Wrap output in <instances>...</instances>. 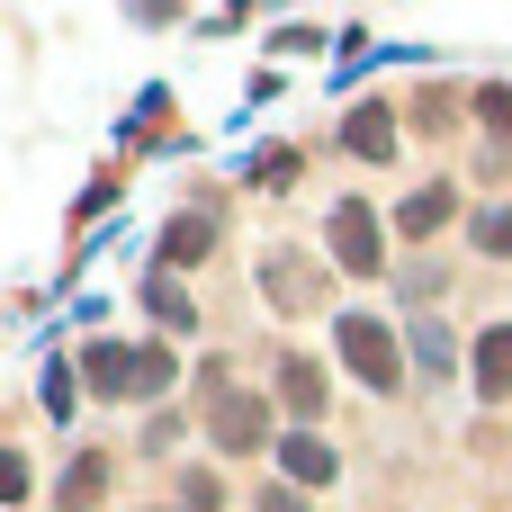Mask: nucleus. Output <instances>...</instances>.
<instances>
[{"label": "nucleus", "instance_id": "8", "mask_svg": "<svg viewBox=\"0 0 512 512\" xmlns=\"http://www.w3.org/2000/svg\"><path fill=\"white\" fill-rule=\"evenodd\" d=\"M261 279H270V297H279V306H315V297H324V279H315L297 252H270V261H261Z\"/></svg>", "mask_w": 512, "mask_h": 512}, {"label": "nucleus", "instance_id": "2", "mask_svg": "<svg viewBox=\"0 0 512 512\" xmlns=\"http://www.w3.org/2000/svg\"><path fill=\"white\" fill-rule=\"evenodd\" d=\"M333 270H351V279L387 270V243H378V216H369L360 198H342V207H333Z\"/></svg>", "mask_w": 512, "mask_h": 512}, {"label": "nucleus", "instance_id": "17", "mask_svg": "<svg viewBox=\"0 0 512 512\" xmlns=\"http://www.w3.org/2000/svg\"><path fill=\"white\" fill-rule=\"evenodd\" d=\"M18 495H27V459H18V450H0V504H18Z\"/></svg>", "mask_w": 512, "mask_h": 512}, {"label": "nucleus", "instance_id": "16", "mask_svg": "<svg viewBox=\"0 0 512 512\" xmlns=\"http://www.w3.org/2000/svg\"><path fill=\"white\" fill-rule=\"evenodd\" d=\"M162 387H171V351L153 342V351H144V387H135V396H162Z\"/></svg>", "mask_w": 512, "mask_h": 512}, {"label": "nucleus", "instance_id": "15", "mask_svg": "<svg viewBox=\"0 0 512 512\" xmlns=\"http://www.w3.org/2000/svg\"><path fill=\"white\" fill-rule=\"evenodd\" d=\"M477 243H486V252H512V207H486V216H477Z\"/></svg>", "mask_w": 512, "mask_h": 512}, {"label": "nucleus", "instance_id": "3", "mask_svg": "<svg viewBox=\"0 0 512 512\" xmlns=\"http://www.w3.org/2000/svg\"><path fill=\"white\" fill-rule=\"evenodd\" d=\"M207 432H216V450H234V459H243V450H261V441H270V405L225 387V396H216V414H207Z\"/></svg>", "mask_w": 512, "mask_h": 512}, {"label": "nucleus", "instance_id": "11", "mask_svg": "<svg viewBox=\"0 0 512 512\" xmlns=\"http://www.w3.org/2000/svg\"><path fill=\"white\" fill-rule=\"evenodd\" d=\"M450 216H459V198H450V189H414V198H405V207H396V225H405V234H414V243H423V234H441V225H450Z\"/></svg>", "mask_w": 512, "mask_h": 512}, {"label": "nucleus", "instance_id": "20", "mask_svg": "<svg viewBox=\"0 0 512 512\" xmlns=\"http://www.w3.org/2000/svg\"><path fill=\"white\" fill-rule=\"evenodd\" d=\"M477 108H486L495 126H512V90H477Z\"/></svg>", "mask_w": 512, "mask_h": 512}, {"label": "nucleus", "instance_id": "18", "mask_svg": "<svg viewBox=\"0 0 512 512\" xmlns=\"http://www.w3.org/2000/svg\"><path fill=\"white\" fill-rule=\"evenodd\" d=\"M252 180H270V189H279V180H297V153H261V162H252Z\"/></svg>", "mask_w": 512, "mask_h": 512}, {"label": "nucleus", "instance_id": "10", "mask_svg": "<svg viewBox=\"0 0 512 512\" xmlns=\"http://www.w3.org/2000/svg\"><path fill=\"white\" fill-rule=\"evenodd\" d=\"M342 144H351L360 162H387V153H396V126H387V108H378V99H369V108H351Z\"/></svg>", "mask_w": 512, "mask_h": 512}, {"label": "nucleus", "instance_id": "7", "mask_svg": "<svg viewBox=\"0 0 512 512\" xmlns=\"http://www.w3.org/2000/svg\"><path fill=\"white\" fill-rule=\"evenodd\" d=\"M477 396H486V405H495V396H512V324L477 333Z\"/></svg>", "mask_w": 512, "mask_h": 512}, {"label": "nucleus", "instance_id": "13", "mask_svg": "<svg viewBox=\"0 0 512 512\" xmlns=\"http://www.w3.org/2000/svg\"><path fill=\"white\" fill-rule=\"evenodd\" d=\"M108 495V459H72V477H63V512H90Z\"/></svg>", "mask_w": 512, "mask_h": 512}, {"label": "nucleus", "instance_id": "19", "mask_svg": "<svg viewBox=\"0 0 512 512\" xmlns=\"http://www.w3.org/2000/svg\"><path fill=\"white\" fill-rule=\"evenodd\" d=\"M180 504H189V512H216L225 495H216V477H189V486H180Z\"/></svg>", "mask_w": 512, "mask_h": 512}, {"label": "nucleus", "instance_id": "21", "mask_svg": "<svg viewBox=\"0 0 512 512\" xmlns=\"http://www.w3.org/2000/svg\"><path fill=\"white\" fill-rule=\"evenodd\" d=\"M261 512H306V504H297L288 486H270V495H261Z\"/></svg>", "mask_w": 512, "mask_h": 512}, {"label": "nucleus", "instance_id": "9", "mask_svg": "<svg viewBox=\"0 0 512 512\" xmlns=\"http://www.w3.org/2000/svg\"><path fill=\"white\" fill-rule=\"evenodd\" d=\"M279 405H288L297 423H315V414H324V369H315V360H279Z\"/></svg>", "mask_w": 512, "mask_h": 512}, {"label": "nucleus", "instance_id": "4", "mask_svg": "<svg viewBox=\"0 0 512 512\" xmlns=\"http://www.w3.org/2000/svg\"><path fill=\"white\" fill-rule=\"evenodd\" d=\"M81 369H90V387H99L108 405L144 387V351H126V342H90V360H81Z\"/></svg>", "mask_w": 512, "mask_h": 512}, {"label": "nucleus", "instance_id": "5", "mask_svg": "<svg viewBox=\"0 0 512 512\" xmlns=\"http://www.w3.org/2000/svg\"><path fill=\"white\" fill-rule=\"evenodd\" d=\"M207 243H216V216H171L162 225V279H180L189 261H207Z\"/></svg>", "mask_w": 512, "mask_h": 512}, {"label": "nucleus", "instance_id": "12", "mask_svg": "<svg viewBox=\"0 0 512 512\" xmlns=\"http://www.w3.org/2000/svg\"><path fill=\"white\" fill-rule=\"evenodd\" d=\"M144 306H153V324L198 333V306H189V288H180V279H153V288H144Z\"/></svg>", "mask_w": 512, "mask_h": 512}, {"label": "nucleus", "instance_id": "6", "mask_svg": "<svg viewBox=\"0 0 512 512\" xmlns=\"http://www.w3.org/2000/svg\"><path fill=\"white\" fill-rule=\"evenodd\" d=\"M279 468H288L297 495H306V486H333V450H324L315 432H288V441H279Z\"/></svg>", "mask_w": 512, "mask_h": 512}, {"label": "nucleus", "instance_id": "14", "mask_svg": "<svg viewBox=\"0 0 512 512\" xmlns=\"http://www.w3.org/2000/svg\"><path fill=\"white\" fill-rule=\"evenodd\" d=\"M36 396H45V414L63 423V414H72V369H63V360H45V378H36Z\"/></svg>", "mask_w": 512, "mask_h": 512}, {"label": "nucleus", "instance_id": "1", "mask_svg": "<svg viewBox=\"0 0 512 512\" xmlns=\"http://www.w3.org/2000/svg\"><path fill=\"white\" fill-rule=\"evenodd\" d=\"M333 342H342V360H351L378 396H396V387H405V351H396V333H387L378 315H342V324H333Z\"/></svg>", "mask_w": 512, "mask_h": 512}]
</instances>
